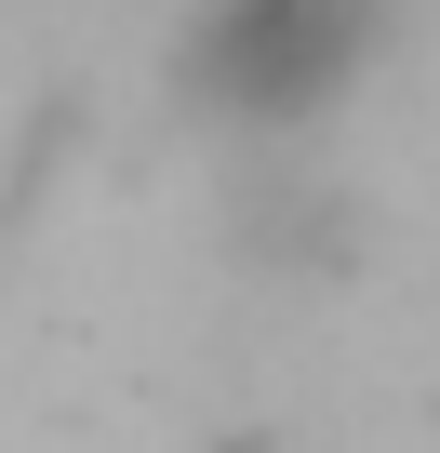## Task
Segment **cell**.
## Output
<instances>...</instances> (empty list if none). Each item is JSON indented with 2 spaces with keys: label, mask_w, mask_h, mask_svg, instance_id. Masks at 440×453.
I'll use <instances>...</instances> for the list:
<instances>
[{
  "label": "cell",
  "mask_w": 440,
  "mask_h": 453,
  "mask_svg": "<svg viewBox=\"0 0 440 453\" xmlns=\"http://www.w3.org/2000/svg\"><path fill=\"white\" fill-rule=\"evenodd\" d=\"M400 41V0H200L174 27V107L228 147H307Z\"/></svg>",
  "instance_id": "6da1fadb"
}]
</instances>
